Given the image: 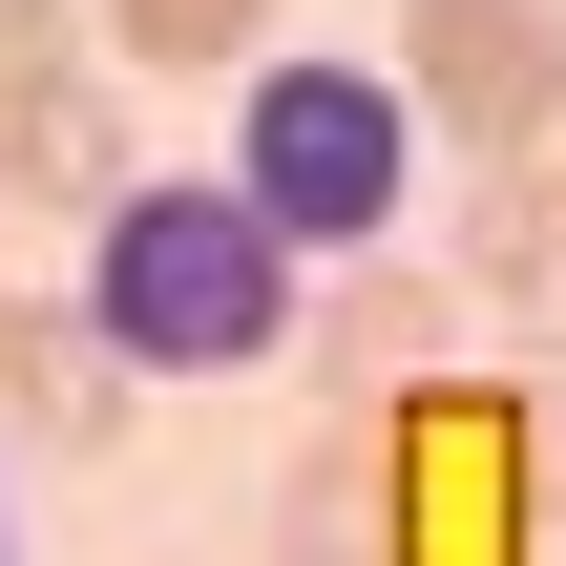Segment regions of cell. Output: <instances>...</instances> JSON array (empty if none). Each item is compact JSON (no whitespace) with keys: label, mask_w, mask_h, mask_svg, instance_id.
<instances>
[{"label":"cell","mask_w":566,"mask_h":566,"mask_svg":"<svg viewBox=\"0 0 566 566\" xmlns=\"http://www.w3.org/2000/svg\"><path fill=\"white\" fill-rule=\"evenodd\" d=\"M294 231L231 189V168H126L84 210V357L105 378H252L294 357Z\"/></svg>","instance_id":"cell-1"},{"label":"cell","mask_w":566,"mask_h":566,"mask_svg":"<svg viewBox=\"0 0 566 566\" xmlns=\"http://www.w3.org/2000/svg\"><path fill=\"white\" fill-rule=\"evenodd\" d=\"M231 189L294 231V273H315V252H399V210H420V105H399V63H252V84H231Z\"/></svg>","instance_id":"cell-2"},{"label":"cell","mask_w":566,"mask_h":566,"mask_svg":"<svg viewBox=\"0 0 566 566\" xmlns=\"http://www.w3.org/2000/svg\"><path fill=\"white\" fill-rule=\"evenodd\" d=\"M399 105L483 168L566 147V0H399Z\"/></svg>","instance_id":"cell-3"},{"label":"cell","mask_w":566,"mask_h":566,"mask_svg":"<svg viewBox=\"0 0 566 566\" xmlns=\"http://www.w3.org/2000/svg\"><path fill=\"white\" fill-rule=\"evenodd\" d=\"M126 189V63H0V210H105Z\"/></svg>","instance_id":"cell-4"},{"label":"cell","mask_w":566,"mask_h":566,"mask_svg":"<svg viewBox=\"0 0 566 566\" xmlns=\"http://www.w3.org/2000/svg\"><path fill=\"white\" fill-rule=\"evenodd\" d=\"M105 63L126 84H231V63H273V0H105Z\"/></svg>","instance_id":"cell-5"},{"label":"cell","mask_w":566,"mask_h":566,"mask_svg":"<svg viewBox=\"0 0 566 566\" xmlns=\"http://www.w3.org/2000/svg\"><path fill=\"white\" fill-rule=\"evenodd\" d=\"M315 336H336V378H420V357H441V294H420V273H357Z\"/></svg>","instance_id":"cell-6"},{"label":"cell","mask_w":566,"mask_h":566,"mask_svg":"<svg viewBox=\"0 0 566 566\" xmlns=\"http://www.w3.org/2000/svg\"><path fill=\"white\" fill-rule=\"evenodd\" d=\"M462 273H483V294H546L566 252H546V168H483V189H462Z\"/></svg>","instance_id":"cell-7"},{"label":"cell","mask_w":566,"mask_h":566,"mask_svg":"<svg viewBox=\"0 0 566 566\" xmlns=\"http://www.w3.org/2000/svg\"><path fill=\"white\" fill-rule=\"evenodd\" d=\"M273 546H294V566H378V462L336 441V462L294 483V525H273Z\"/></svg>","instance_id":"cell-8"},{"label":"cell","mask_w":566,"mask_h":566,"mask_svg":"<svg viewBox=\"0 0 566 566\" xmlns=\"http://www.w3.org/2000/svg\"><path fill=\"white\" fill-rule=\"evenodd\" d=\"M42 441H63V462H105V441H126V378H105V357H63V378H42Z\"/></svg>","instance_id":"cell-9"},{"label":"cell","mask_w":566,"mask_h":566,"mask_svg":"<svg viewBox=\"0 0 566 566\" xmlns=\"http://www.w3.org/2000/svg\"><path fill=\"white\" fill-rule=\"evenodd\" d=\"M63 357H84V315H42V294H0V399H21V420H42V378H63Z\"/></svg>","instance_id":"cell-10"},{"label":"cell","mask_w":566,"mask_h":566,"mask_svg":"<svg viewBox=\"0 0 566 566\" xmlns=\"http://www.w3.org/2000/svg\"><path fill=\"white\" fill-rule=\"evenodd\" d=\"M546 252H566V147H546Z\"/></svg>","instance_id":"cell-11"}]
</instances>
